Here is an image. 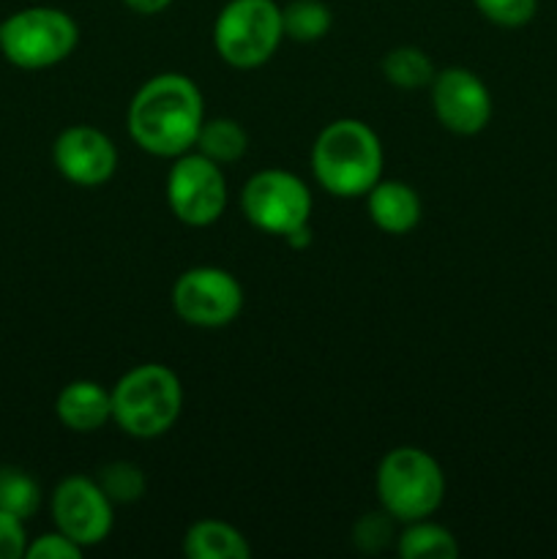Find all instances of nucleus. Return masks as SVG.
Listing matches in <instances>:
<instances>
[{
    "label": "nucleus",
    "mask_w": 557,
    "mask_h": 559,
    "mask_svg": "<svg viewBox=\"0 0 557 559\" xmlns=\"http://www.w3.org/2000/svg\"><path fill=\"white\" fill-rule=\"evenodd\" d=\"M129 134L137 147L158 158H178L194 147L205 123L202 93L186 74L151 76L129 104Z\"/></svg>",
    "instance_id": "1"
},
{
    "label": "nucleus",
    "mask_w": 557,
    "mask_h": 559,
    "mask_svg": "<svg viewBox=\"0 0 557 559\" xmlns=\"http://www.w3.org/2000/svg\"><path fill=\"white\" fill-rule=\"evenodd\" d=\"M380 136L355 118L328 123L311 147V173L317 183L333 197H366L382 178Z\"/></svg>",
    "instance_id": "2"
},
{
    "label": "nucleus",
    "mask_w": 557,
    "mask_h": 559,
    "mask_svg": "<svg viewBox=\"0 0 557 559\" xmlns=\"http://www.w3.org/2000/svg\"><path fill=\"white\" fill-rule=\"evenodd\" d=\"M112 420L137 440L167 435L183 407V388L162 364H142L126 371L112 391Z\"/></svg>",
    "instance_id": "3"
},
{
    "label": "nucleus",
    "mask_w": 557,
    "mask_h": 559,
    "mask_svg": "<svg viewBox=\"0 0 557 559\" xmlns=\"http://www.w3.org/2000/svg\"><path fill=\"white\" fill-rule=\"evenodd\" d=\"M80 44L74 16L52 5H27L0 22V55L25 71L63 63Z\"/></svg>",
    "instance_id": "4"
},
{
    "label": "nucleus",
    "mask_w": 557,
    "mask_h": 559,
    "mask_svg": "<svg viewBox=\"0 0 557 559\" xmlns=\"http://www.w3.org/2000/svg\"><path fill=\"white\" fill-rule=\"evenodd\" d=\"M377 497L382 511L399 522L429 519L446 497V475L420 448H393L377 467Z\"/></svg>",
    "instance_id": "5"
},
{
    "label": "nucleus",
    "mask_w": 557,
    "mask_h": 559,
    "mask_svg": "<svg viewBox=\"0 0 557 559\" xmlns=\"http://www.w3.org/2000/svg\"><path fill=\"white\" fill-rule=\"evenodd\" d=\"M284 38L282 9L273 0H229L213 25L218 58L233 69H260Z\"/></svg>",
    "instance_id": "6"
},
{
    "label": "nucleus",
    "mask_w": 557,
    "mask_h": 559,
    "mask_svg": "<svg viewBox=\"0 0 557 559\" xmlns=\"http://www.w3.org/2000/svg\"><path fill=\"white\" fill-rule=\"evenodd\" d=\"M244 216L268 235H287L309 227L311 191L287 169H260L240 191Z\"/></svg>",
    "instance_id": "7"
},
{
    "label": "nucleus",
    "mask_w": 557,
    "mask_h": 559,
    "mask_svg": "<svg viewBox=\"0 0 557 559\" xmlns=\"http://www.w3.org/2000/svg\"><path fill=\"white\" fill-rule=\"evenodd\" d=\"M167 202L175 218L189 227H208L227 207V180L213 158L183 153L167 175Z\"/></svg>",
    "instance_id": "8"
},
{
    "label": "nucleus",
    "mask_w": 557,
    "mask_h": 559,
    "mask_svg": "<svg viewBox=\"0 0 557 559\" xmlns=\"http://www.w3.org/2000/svg\"><path fill=\"white\" fill-rule=\"evenodd\" d=\"M173 309L186 325L224 328L238 320L244 309V289L224 267H191L175 282Z\"/></svg>",
    "instance_id": "9"
},
{
    "label": "nucleus",
    "mask_w": 557,
    "mask_h": 559,
    "mask_svg": "<svg viewBox=\"0 0 557 559\" xmlns=\"http://www.w3.org/2000/svg\"><path fill=\"white\" fill-rule=\"evenodd\" d=\"M52 522L66 538L87 549L107 540V535L112 533V500L104 495L98 480L71 475L52 491Z\"/></svg>",
    "instance_id": "10"
},
{
    "label": "nucleus",
    "mask_w": 557,
    "mask_h": 559,
    "mask_svg": "<svg viewBox=\"0 0 557 559\" xmlns=\"http://www.w3.org/2000/svg\"><path fill=\"white\" fill-rule=\"evenodd\" d=\"M431 109L448 131L473 136L491 120V93L478 74L446 69L431 80Z\"/></svg>",
    "instance_id": "11"
},
{
    "label": "nucleus",
    "mask_w": 557,
    "mask_h": 559,
    "mask_svg": "<svg viewBox=\"0 0 557 559\" xmlns=\"http://www.w3.org/2000/svg\"><path fill=\"white\" fill-rule=\"evenodd\" d=\"M52 162L69 183L93 189L115 175L118 151L104 131L82 123L60 131L52 145Z\"/></svg>",
    "instance_id": "12"
},
{
    "label": "nucleus",
    "mask_w": 557,
    "mask_h": 559,
    "mask_svg": "<svg viewBox=\"0 0 557 559\" xmlns=\"http://www.w3.org/2000/svg\"><path fill=\"white\" fill-rule=\"evenodd\" d=\"M60 424L76 435H91L112 420V393L93 380H74L58 393L55 402Z\"/></svg>",
    "instance_id": "13"
},
{
    "label": "nucleus",
    "mask_w": 557,
    "mask_h": 559,
    "mask_svg": "<svg viewBox=\"0 0 557 559\" xmlns=\"http://www.w3.org/2000/svg\"><path fill=\"white\" fill-rule=\"evenodd\" d=\"M366 207L375 227L388 235H407L420 222L418 191L402 180H377L366 194Z\"/></svg>",
    "instance_id": "14"
},
{
    "label": "nucleus",
    "mask_w": 557,
    "mask_h": 559,
    "mask_svg": "<svg viewBox=\"0 0 557 559\" xmlns=\"http://www.w3.org/2000/svg\"><path fill=\"white\" fill-rule=\"evenodd\" d=\"M183 555L191 559H249L251 546L233 524L202 519L186 533Z\"/></svg>",
    "instance_id": "15"
},
{
    "label": "nucleus",
    "mask_w": 557,
    "mask_h": 559,
    "mask_svg": "<svg viewBox=\"0 0 557 559\" xmlns=\"http://www.w3.org/2000/svg\"><path fill=\"white\" fill-rule=\"evenodd\" d=\"M194 147L216 164H229L244 156L246 147H249V134L238 120L213 118L202 123Z\"/></svg>",
    "instance_id": "16"
},
{
    "label": "nucleus",
    "mask_w": 557,
    "mask_h": 559,
    "mask_svg": "<svg viewBox=\"0 0 557 559\" xmlns=\"http://www.w3.org/2000/svg\"><path fill=\"white\" fill-rule=\"evenodd\" d=\"M396 549L404 559H453L459 555L453 533L426 519L410 522V527L399 535Z\"/></svg>",
    "instance_id": "17"
},
{
    "label": "nucleus",
    "mask_w": 557,
    "mask_h": 559,
    "mask_svg": "<svg viewBox=\"0 0 557 559\" xmlns=\"http://www.w3.org/2000/svg\"><path fill=\"white\" fill-rule=\"evenodd\" d=\"M382 74L391 85L404 87V91H418V87L431 85L437 71L424 49L396 47L382 58Z\"/></svg>",
    "instance_id": "18"
},
{
    "label": "nucleus",
    "mask_w": 557,
    "mask_h": 559,
    "mask_svg": "<svg viewBox=\"0 0 557 559\" xmlns=\"http://www.w3.org/2000/svg\"><path fill=\"white\" fill-rule=\"evenodd\" d=\"M284 22V36L293 41H320L331 31V9L322 0H293L289 5L282 9Z\"/></svg>",
    "instance_id": "19"
},
{
    "label": "nucleus",
    "mask_w": 557,
    "mask_h": 559,
    "mask_svg": "<svg viewBox=\"0 0 557 559\" xmlns=\"http://www.w3.org/2000/svg\"><path fill=\"white\" fill-rule=\"evenodd\" d=\"M38 506H42V489L36 480L25 469L0 467V511L27 522Z\"/></svg>",
    "instance_id": "20"
},
{
    "label": "nucleus",
    "mask_w": 557,
    "mask_h": 559,
    "mask_svg": "<svg viewBox=\"0 0 557 559\" xmlns=\"http://www.w3.org/2000/svg\"><path fill=\"white\" fill-rule=\"evenodd\" d=\"M98 486L104 489V495L112 500V506H131V502L140 500L145 495V473H142L137 464L131 462H112L107 467L98 469Z\"/></svg>",
    "instance_id": "21"
},
{
    "label": "nucleus",
    "mask_w": 557,
    "mask_h": 559,
    "mask_svg": "<svg viewBox=\"0 0 557 559\" xmlns=\"http://www.w3.org/2000/svg\"><path fill=\"white\" fill-rule=\"evenodd\" d=\"M475 9L500 27H522L535 16L538 0H473Z\"/></svg>",
    "instance_id": "22"
},
{
    "label": "nucleus",
    "mask_w": 557,
    "mask_h": 559,
    "mask_svg": "<svg viewBox=\"0 0 557 559\" xmlns=\"http://www.w3.org/2000/svg\"><path fill=\"white\" fill-rule=\"evenodd\" d=\"M82 555V546H76L74 540L66 538L63 533H47L42 538H36L33 544H27L25 557L27 559H76Z\"/></svg>",
    "instance_id": "23"
},
{
    "label": "nucleus",
    "mask_w": 557,
    "mask_h": 559,
    "mask_svg": "<svg viewBox=\"0 0 557 559\" xmlns=\"http://www.w3.org/2000/svg\"><path fill=\"white\" fill-rule=\"evenodd\" d=\"M27 533L25 522L11 513L0 511V559H20L25 557Z\"/></svg>",
    "instance_id": "24"
},
{
    "label": "nucleus",
    "mask_w": 557,
    "mask_h": 559,
    "mask_svg": "<svg viewBox=\"0 0 557 559\" xmlns=\"http://www.w3.org/2000/svg\"><path fill=\"white\" fill-rule=\"evenodd\" d=\"M391 535V524L386 522V519L380 516V513H375V516H366L364 522L358 524V533H355V538H358L360 549L371 551L377 549V544H386L382 538H388Z\"/></svg>",
    "instance_id": "25"
},
{
    "label": "nucleus",
    "mask_w": 557,
    "mask_h": 559,
    "mask_svg": "<svg viewBox=\"0 0 557 559\" xmlns=\"http://www.w3.org/2000/svg\"><path fill=\"white\" fill-rule=\"evenodd\" d=\"M123 3H126V9H131L134 14L151 16V14H158V11L167 9L173 0H123Z\"/></svg>",
    "instance_id": "26"
}]
</instances>
